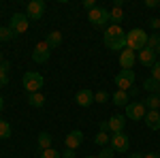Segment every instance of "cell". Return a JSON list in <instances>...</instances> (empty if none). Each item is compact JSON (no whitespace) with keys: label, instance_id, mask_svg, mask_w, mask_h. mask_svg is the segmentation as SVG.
Here are the masks:
<instances>
[{"label":"cell","instance_id":"obj_1","mask_svg":"<svg viewBox=\"0 0 160 158\" xmlns=\"http://www.w3.org/2000/svg\"><path fill=\"white\" fill-rule=\"evenodd\" d=\"M102 41L111 51H124L126 49V32L122 30V26L111 24L105 32H102Z\"/></svg>","mask_w":160,"mask_h":158},{"label":"cell","instance_id":"obj_2","mask_svg":"<svg viewBox=\"0 0 160 158\" xmlns=\"http://www.w3.org/2000/svg\"><path fill=\"white\" fill-rule=\"evenodd\" d=\"M148 38L149 34L145 30H141V28H132L130 32H126V49H130V51H143V49L148 47Z\"/></svg>","mask_w":160,"mask_h":158},{"label":"cell","instance_id":"obj_3","mask_svg":"<svg viewBox=\"0 0 160 158\" xmlns=\"http://www.w3.org/2000/svg\"><path fill=\"white\" fill-rule=\"evenodd\" d=\"M22 84H24V90L28 94H34V92H41L45 79H43V75L37 73V71H28V73H24V77H22Z\"/></svg>","mask_w":160,"mask_h":158},{"label":"cell","instance_id":"obj_4","mask_svg":"<svg viewBox=\"0 0 160 158\" xmlns=\"http://www.w3.org/2000/svg\"><path fill=\"white\" fill-rule=\"evenodd\" d=\"M135 79H137V75L132 69H122L120 73L115 75V85H118V90H124V92H128L132 85H135Z\"/></svg>","mask_w":160,"mask_h":158},{"label":"cell","instance_id":"obj_5","mask_svg":"<svg viewBox=\"0 0 160 158\" xmlns=\"http://www.w3.org/2000/svg\"><path fill=\"white\" fill-rule=\"evenodd\" d=\"M88 19H90V24H92V26L102 28V26L109 24V9H105V7H96V9H92V11L88 13Z\"/></svg>","mask_w":160,"mask_h":158},{"label":"cell","instance_id":"obj_6","mask_svg":"<svg viewBox=\"0 0 160 158\" xmlns=\"http://www.w3.org/2000/svg\"><path fill=\"white\" fill-rule=\"evenodd\" d=\"M113 150H115V154H126L128 152V147H130V139H128V135L124 133H113L111 135V143H109Z\"/></svg>","mask_w":160,"mask_h":158},{"label":"cell","instance_id":"obj_7","mask_svg":"<svg viewBox=\"0 0 160 158\" xmlns=\"http://www.w3.org/2000/svg\"><path fill=\"white\" fill-rule=\"evenodd\" d=\"M28 26H30V19H28V15H24V13H13V15H11L9 28H11L15 34H24L26 30H28Z\"/></svg>","mask_w":160,"mask_h":158},{"label":"cell","instance_id":"obj_8","mask_svg":"<svg viewBox=\"0 0 160 158\" xmlns=\"http://www.w3.org/2000/svg\"><path fill=\"white\" fill-rule=\"evenodd\" d=\"M49 56H51V47L47 45V41L37 43V47L32 51V60L37 62V64H45V62L49 60Z\"/></svg>","mask_w":160,"mask_h":158},{"label":"cell","instance_id":"obj_9","mask_svg":"<svg viewBox=\"0 0 160 158\" xmlns=\"http://www.w3.org/2000/svg\"><path fill=\"white\" fill-rule=\"evenodd\" d=\"M145 113H148V109H145V105L143 103H128L126 105V118L128 120H145Z\"/></svg>","mask_w":160,"mask_h":158},{"label":"cell","instance_id":"obj_10","mask_svg":"<svg viewBox=\"0 0 160 158\" xmlns=\"http://www.w3.org/2000/svg\"><path fill=\"white\" fill-rule=\"evenodd\" d=\"M43 13H45V2L43 0H32V2H28V7H26V15H28V19H41L43 17Z\"/></svg>","mask_w":160,"mask_h":158},{"label":"cell","instance_id":"obj_11","mask_svg":"<svg viewBox=\"0 0 160 158\" xmlns=\"http://www.w3.org/2000/svg\"><path fill=\"white\" fill-rule=\"evenodd\" d=\"M81 143H83V133L81 130H71L64 137V145L68 147V150H77Z\"/></svg>","mask_w":160,"mask_h":158},{"label":"cell","instance_id":"obj_12","mask_svg":"<svg viewBox=\"0 0 160 158\" xmlns=\"http://www.w3.org/2000/svg\"><path fill=\"white\" fill-rule=\"evenodd\" d=\"M75 103H77L79 107H92V103H94V92H92V90H79V92L75 94Z\"/></svg>","mask_w":160,"mask_h":158},{"label":"cell","instance_id":"obj_13","mask_svg":"<svg viewBox=\"0 0 160 158\" xmlns=\"http://www.w3.org/2000/svg\"><path fill=\"white\" fill-rule=\"evenodd\" d=\"M137 60L141 62L143 66H154V64L158 62V60H156V51H154V49H149V47H145L143 51H139Z\"/></svg>","mask_w":160,"mask_h":158},{"label":"cell","instance_id":"obj_14","mask_svg":"<svg viewBox=\"0 0 160 158\" xmlns=\"http://www.w3.org/2000/svg\"><path fill=\"white\" fill-rule=\"evenodd\" d=\"M107 122H109V130H111V133H122L124 126H126V115L115 113V115H111Z\"/></svg>","mask_w":160,"mask_h":158},{"label":"cell","instance_id":"obj_15","mask_svg":"<svg viewBox=\"0 0 160 158\" xmlns=\"http://www.w3.org/2000/svg\"><path fill=\"white\" fill-rule=\"evenodd\" d=\"M135 62H137V54H135V51L124 49L122 54H120V66H122V69H132Z\"/></svg>","mask_w":160,"mask_h":158},{"label":"cell","instance_id":"obj_16","mask_svg":"<svg viewBox=\"0 0 160 158\" xmlns=\"http://www.w3.org/2000/svg\"><path fill=\"white\" fill-rule=\"evenodd\" d=\"M145 124L149 130H160V111H148L145 113Z\"/></svg>","mask_w":160,"mask_h":158},{"label":"cell","instance_id":"obj_17","mask_svg":"<svg viewBox=\"0 0 160 158\" xmlns=\"http://www.w3.org/2000/svg\"><path fill=\"white\" fill-rule=\"evenodd\" d=\"M111 100H113L115 107H126V105H128V92H124V90H115V92L111 94Z\"/></svg>","mask_w":160,"mask_h":158},{"label":"cell","instance_id":"obj_18","mask_svg":"<svg viewBox=\"0 0 160 158\" xmlns=\"http://www.w3.org/2000/svg\"><path fill=\"white\" fill-rule=\"evenodd\" d=\"M51 141H53V139H51V135L43 130V133L38 135V139H37V145H38V150H41V152L49 150V147H51Z\"/></svg>","mask_w":160,"mask_h":158},{"label":"cell","instance_id":"obj_19","mask_svg":"<svg viewBox=\"0 0 160 158\" xmlns=\"http://www.w3.org/2000/svg\"><path fill=\"white\" fill-rule=\"evenodd\" d=\"M124 17H126V15H124V11L120 9V7H113V9L109 11V22L113 26H120L124 22Z\"/></svg>","mask_w":160,"mask_h":158},{"label":"cell","instance_id":"obj_20","mask_svg":"<svg viewBox=\"0 0 160 158\" xmlns=\"http://www.w3.org/2000/svg\"><path fill=\"white\" fill-rule=\"evenodd\" d=\"M143 105H145L148 111H158L160 109V96L158 94H149V96L143 100Z\"/></svg>","mask_w":160,"mask_h":158},{"label":"cell","instance_id":"obj_21","mask_svg":"<svg viewBox=\"0 0 160 158\" xmlns=\"http://www.w3.org/2000/svg\"><path fill=\"white\" fill-rule=\"evenodd\" d=\"M9 69H11L9 60H4L0 64V88H7L9 85Z\"/></svg>","mask_w":160,"mask_h":158},{"label":"cell","instance_id":"obj_22","mask_svg":"<svg viewBox=\"0 0 160 158\" xmlns=\"http://www.w3.org/2000/svg\"><path fill=\"white\" fill-rule=\"evenodd\" d=\"M28 103H30V107H34V109H41V107L45 105V96H43L41 92L28 94Z\"/></svg>","mask_w":160,"mask_h":158},{"label":"cell","instance_id":"obj_23","mask_svg":"<svg viewBox=\"0 0 160 158\" xmlns=\"http://www.w3.org/2000/svg\"><path fill=\"white\" fill-rule=\"evenodd\" d=\"M45 41H47V45H49L51 49H56L62 43V32L53 30V32H49V34H47V38H45Z\"/></svg>","mask_w":160,"mask_h":158},{"label":"cell","instance_id":"obj_24","mask_svg":"<svg viewBox=\"0 0 160 158\" xmlns=\"http://www.w3.org/2000/svg\"><path fill=\"white\" fill-rule=\"evenodd\" d=\"M94 143H96V145H100V147H107V145L111 143L109 133H105V130H98V135L94 137Z\"/></svg>","mask_w":160,"mask_h":158},{"label":"cell","instance_id":"obj_25","mask_svg":"<svg viewBox=\"0 0 160 158\" xmlns=\"http://www.w3.org/2000/svg\"><path fill=\"white\" fill-rule=\"evenodd\" d=\"M143 90H148V92H152V94H158V90H160V81H156V79H145L143 81Z\"/></svg>","mask_w":160,"mask_h":158},{"label":"cell","instance_id":"obj_26","mask_svg":"<svg viewBox=\"0 0 160 158\" xmlns=\"http://www.w3.org/2000/svg\"><path fill=\"white\" fill-rule=\"evenodd\" d=\"M11 137V124L7 120H0V139H9Z\"/></svg>","mask_w":160,"mask_h":158},{"label":"cell","instance_id":"obj_27","mask_svg":"<svg viewBox=\"0 0 160 158\" xmlns=\"http://www.w3.org/2000/svg\"><path fill=\"white\" fill-rule=\"evenodd\" d=\"M17 37L15 32H13L9 26H4V28H0V41H13V38Z\"/></svg>","mask_w":160,"mask_h":158},{"label":"cell","instance_id":"obj_28","mask_svg":"<svg viewBox=\"0 0 160 158\" xmlns=\"http://www.w3.org/2000/svg\"><path fill=\"white\" fill-rule=\"evenodd\" d=\"M41 158H62V152H58V150H53V147H49V150L41 152Z\"/></svg>","mask_w":160,"mask_h":158},{"label":"cell","instance_id":"obj_29","mask_svg":"<svg viewBox=\"0 0 160 158\" xmlns=\"http://www.w3.org/2000/svg\"><path fill=\"white\" fill-rule=\"evenodd\" d=\"M158 45H160V34H149V38H148V47L156 51V47H158Z\"/></svg>","mask_w":160,"mask_h":158},{"label":"cell","instance_id":"obj_30","mask_svg":"<svg viewBox=\"0 0 160 158\" xmlns=\"http://www.w3.org/2000/svg\"><path fill=\"white\" fill-rule=\"evenodd\" d=\"M113 156H115V150H113L111 145L102 147V150H100V154H98V158H113Z\"/></svg>","mask_w":160,"mask_h":158},{"label":"cell","instance_id":"obj_31","mask_svg":"<svg viewBox=\"0 0 160 158\" xmlns=\"http://www.w3.org/2000/svg\"><path fill=\"white\" fill-rule=\"evenodd\" d=\"M107 100H109V94L105 90H100V92L94 94V103H107Z\"/></svg>","mask_w":160,"mask_h":158},{"label":"cell","instance_id":"obj_32","mask_svg":"<svg viewBox=\"0 0 160 158\" xmlns=\"http://www.w3.org/2000/svg\"><path fill=\"white\" fill-rule=\"evenodd\" d=\"M152 79L160 81V62H156V64L152 66Z\"/></svg>","mask_w":160,"mask_h":158},{"label":"cell","instance_id":"obj_33","mask_svg":"<svg viewBox=\"0 0 160 158\" xmlns=\"http://www.w3.org/2000/svg\"><path fill=\"white\" fill-rule=\"evenodd\" d=\"M149 28H152V30H160V19L158 17H149Z\"/></svg>","mask_w":160,"mask_h":158},{"label":"cell","instance_id":"obj_34","mask_svg":"<svg viewBox=\"0 0 160 158\" xmlns=\"http://www.w3.org/2000/svg\"><path fill=\"white\" fill-rule=\"evenodd\" d=\"M83 9H88V11L96 9V0H83Z\"/></svg>","mask_w":160,"mask_h":158},{"label":"cell","instance_id":"obj_35","mask_svg":"<svg viewBox=\"0 0 160 158\" xmlns=\"http://www.w3.org/2000/svg\"><path fill=\"white\" fill-rule=\"evenodd\" d=\"M143 4H145L148 9H156V7H160V0H145Z\"/></svg>","mask_w":160,"mask_h":158},{"label":"cell","instance_id":"obj_36","mask_svg":"<svg viewBox=\"0 0 160 158\" xmlns=\"http://www.w3.org/2000/svg\"><path fill=\"white\" fill-rule=\"evenodd\" d=\"M62 158H75V150H68V147H66V150L62 152Z\"/></svg>","mask_w":160,"mask_h":158},{"label":"cell","instance_id":"obj_37","mask_svg":"<svg viewBox=\"0 0 160 158\" xmlns=\"http://www.w3.org/2000/svg\"><path fill=\"white\" fill-rule=\"evenodd\" d=\"M100 130H105V133H109V122H100Z\"/></svg>","mask_w":160,"mask_h":158},{"label":"cell","instance_id":"obj_38","mask_svg":"<svg viewBox=\"0 0 160 158\" xmlns=\"http://www.w3.org/2000/svg\"><path fill=\"white\" fill-rule=\"evenodd\" d=\"M143 158H160L158 152H149V154H143Z\"/></svg>","mask_w":160,"mask_h":158},{"label":"cell","instance_id":"obj_39","mask_svg":"<svg viewBox=\"0 0 160 158\" xmlns=\"http://www.w3.org/2000/svg\"><path fill=\"white\" fill-rule=\"evenodd\" d=\"M137 94H139V90H137V88H130V90H128V96H137Z\"/></svg>","mask_w":160,"mask_h":158},{"label":"cell","instance_id":"obj_40","mask_svg":"<svg viewBox=\"0 0 160 158\" xmlns=\"http://www.w3.org/2000/svg\"><path fill=\"white\" fill-rule=\"evenodd\" d=\"M2 109H4V98L0 96V113H2Z\"/></svg>","mask_w":160,"mask_h":158},{"label":"cell","instance_id":"obj_41","mask_svg":"<svg viewBox=\"0 0 160 158\" xmlns=\"http://www.w3.org/2000/svg\"><path fill=\"white\" fill-rule=\"evenodd\" d=\"M130 158H143V154H132Z\"/></svg>","mask_w":160,"mask_h":158},{"label":"cell","instance_id":"obj_42","mask_svg":"<svg viewBox=\"0 0 160 158\" xmlns=\"http://www.w3.org/2000/svg\"><path fill=\"white\" fill-rule=\"evenodd\" d=\"M156 56H160V45H158V47H156Z\"/></svg>","mask_w":160,"mask_h":158},{"label":"cell","instance_id":"obj_43","mask_svg":"<svg viewBox=\"0 0 160 158\" xmlns=\"http://www.w3.org/2000/svg\"><path fill=\"white\" fill-rule=\"evenodd\" d=\"M2 62H4V58H2V54H0V64H2Z\"/></svg>","mask_w":160,"mask_h":158},{"label":"cell","instance_id":"obj_44","mask_svg":"<svg viewBox=\"0 0 160 158\" xmlns=\"http://www.w3.org/2000/svg\"><path fill=\"white\" fill-rule=\"evenodd\" d=\"M86 158H98V156H86Z\"/></svg>","mask_w":160,"mask_h":158},{"label":"cell","instance_id":"obj_45","mask_svg":"<svg viewBox=\"0 0 160 158\" xmlns=\"http://www.w3.org/2000/svg\"><path fill=\"white\" fill-rule=\"evenodd\" d=\"M158 96H160V90H158Z\"/></svg>","mask_w":160,"mask_h":158}]
</instances>
